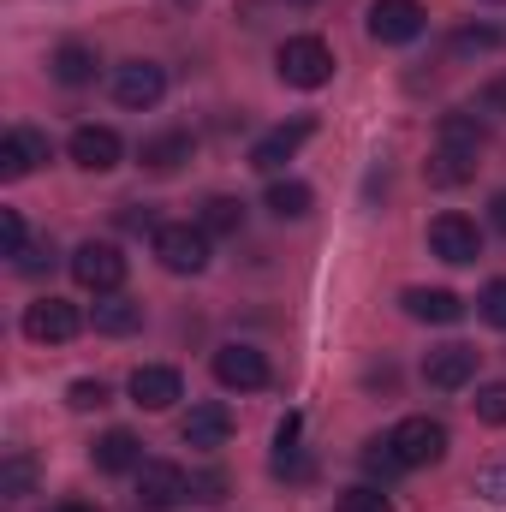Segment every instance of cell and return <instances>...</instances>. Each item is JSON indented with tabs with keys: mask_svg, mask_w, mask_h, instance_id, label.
<instances>
[{
	"mask_svg": "<svg viewBox=\"0 0 506 512\" xmlns=\"http://www.w3.org/2000/svg\"><path fill=\"white\" fill-rule=\"evenodd\" d=\"M274 72L292 84V90H322L334 78V48L322 36H286L280 54H274Z\"/></svg>",
	"mask_w": 506,
	"mask_h": 512,
	"instance_id": "cell-1",
	"label": "cell"
},
{
	"mask_svg": "<svg viewBox=\"0 0 506 512\" xmlns=\"http://www.w3.org/2000/svg\"><path fill=\"white\" fill-rule=\"evenodd\" d=\"M24 340L30 346H66V340H78L84 334V310L72 304V298H36V304H24Z\"/></svg>",
	"mask_w": 506,
	"mask_h": 512,
	"instance_id": "cell-2",
	"label": "cell"
},
{
	"mask_svg": "<svg viewBox=\"0 0 506 512\" xmlns=\"http://www.w3.org/2000/svg\"><path fill=\"white\" fill-rule=\"evenodd\" d=\"M387 447L399 453L405 471H423V465H441L447 459V423L441 417H399Z\"/></svg>",
	"mask_w": 506,
	"mask_h": 512,
	"instance_id": "cell-3",
	"label": "cell"
},
{
	"mask_svg": "<svg viewBox=\"0 0 506 512\" xmlns=\"http://www.w3.org/2000/svg\"><path fill=\"white\" fill-rule=\"evenodd\" d=\"M66 268H72V280H78L84 292H96V298H108V292H120V286H126V256H120V245H108V239L78 245Z\"/></svg>",
	"mask_w": 506,
	"mask_h": 512,
	"instance_id": "cell-4",
	"label": "cell"
},
{
	"mask_svg": "<svg viewBox=\"0 0 506 512\" xmlns=\"http://www.w3.org/2000/svg\"><path fill=\"white\" fill-rule=\"evenodd\" d=\"M155 262L167 274H203L209 268V233L191 227V221H161L155 233Z\"/></svg>",
	"mask_w": 506,
	"mask_h": 512,
	"instance_id": "cell-5",
	"label": "cell"
},
{
	"mask_svg": "<svg viewBox=\"0 0 506 512\" xmlns=\"http://www.w3.org/2000/svg\"><path fill=\"white\" fill-rule=\"evenodd\" d=\"M161 96H167V66L161 60H126V66H114V102L120 108L149 114Z\"/></svg>",
	"mask_w": 506,
	"mask_h": 512,
	"instance_id": "cell-6",
	"label": "cell"
},
{
	"mask_svg": "<svg viewBox=\"0 0 506 512\" xmlns=\"http://www.w3.org/2000/svg\"><path fill=\"white\" fill-rule=\"evenodd\" d=\"M131 477H137V507H149V512H167L179 501H191V477L179 465H167V459H143Z\"/></svg>",
	"mask_w": 506,
	"mask_h": 512,
	"instance_id": "cell-7",
	"label": "cell"
},
{
	"mask_svg": "<svg viewBox=\"0 0 506 512\" xmlns=\"http://www.w3.org/2000/svg\"><path fill=\"white\" fill-rule=\"evenodd\" d=\"M477 346H465V340H447V346H435L429 358H423V382L435 387V393H459V387L477 382Z\"/></svg>",
	"mask_w": 506,
	"mask_h": 512,
	"instance_id": "cell-8",
	"label": "cell"
},
{
	"mask_svg": "<svg viewBox=\"0 0 506 512\" xmlns=\"http://www.w3.org/2000/svg\"><path fill=\"white\" fill-rule=\"evenodd\" d=\"M429 251L441 262H453V268H465V262L483 256V227L471 215H435L429 221Z\"/></svg>",
	"mask_w": 506,
	"mask_h": 512,
	"instance_id": "cell-9",
	"label": "cell"
},
{
	"mask_svg": "<svg viewBox=\"0 0 506 512\" xmlns=\"http://www.w3.org/2000/svg\"><path fill=\"white\" fill-rule=\"evenodd\" d=\"M215 382L227 387V393H262V387L274 382V370H268V358L256 352V346H221L215 352Z\"/></svg>",
	"mask_w": 506,
	"mask_h": 512,
	"instance_id": "cell-10",
	"label": "cell"
},
{
	"mask_svg": "<svg viewBox=\"0 0 506 512\" xmlns=\"http://www.w3.org/2000/svg\"><path fill=\"white\" fill-rule=\"evenodd\" d=\"M310 137H316V120H310V114H298V120H286V126L262 131V137L251 143V167H256V173H280V167H286Z\"/></svg>",
	"mask_w": 506,
	"mask_h": 512,
	"instance_id": "cell-11",
	"label": "cell"
},
{
	"mask_svg": "<svg viewBox=\"0 0 506 512\" xmlns=\"http://www.w3.org/2000/svg\"><path fill=\"white\" fill-rule=\"evenodd\" d=\"M423 24H429V6H423V0H376V6H370V36L387 42V48L417 42Z\"/></svg>",
	"mask_w": 506,
	"mask_h": 512,
	"instance_id": "cell-12",
	"label": "cell"
},
{
	"mask_svg": "<svg viewBox=\"0 0 506 512\" xmlns=\"http://www.w3.org/2000/svg\"><path fill=\"white\" fill-rule=\"evenodd\" d=\"M179 441H185V447H197V453L227 447V441H233V411H227L221 399L191 405V411H185V423H179Z\"/></svg>",
	"mask_w": 506,
	"mask_h": 512,
	"instance_id": "cell-13",
	"label": "cell"
},
{
	"mask_svg": "<svg viewBox=\"0 0 506 512\" xmlns=\"http://www.w3.org/2000/svg\"><path fill=\"white\" fill-rule=\"evenodd\" d=\"M126 387H131V405H143V411H167V405L185 399V376L173 364H137Z\"/></svg>",
	"mask_w": 506,
	"mask_h": 512,
	"instance_id": "cell-14",
	"label": "cell"
},
{
	"mask_svg": "<svg viewBox=\"0 0 506 512\" xmlns=\"http://www.w3.org/2000/svg\"><path fill=\"white\" fill-rule=\"evenodd\" d=\"M66 155H72L84 173H114L120 155H126V143H120V131L114 126H78L72 131V143H66Z\"/></svg>",
	"mask_w": 506,
	"mask_h": 512,
	"instance_id": "cell-15",
	"label": "cell"
},
{
	"mask_svg": "<svg viewBox=\"0 0 506 512\" xmlns=\"http://www.w3.org/2000/svg\"><path fill=\"white\" fill-rule=\"evenodd\" d=\"M42 161H48V137H42V131L12 126L0 137V179H6V185H18L24 173H36Z\"/></svg>",
	"mask_w": 506,
	"mask_h": 512,
	"instance_id": "cell-16",
	"label": "cell"
},
{
	"mask_svg": "<svg viewBox=\"0 0 506 512\" xmlns=\"http://www.w3.org/2000/svg\"><path fill=\"white\" fill-rule=\"evenodd\" d=\"M399 304H405V316H411V322H435V328H447V322H459V316H465V298H459V292H447V286H405V292H399Z\"/></svg>",
	"mask_w": 506,
	"mask_h": 512,
	"instance_id": "cell-17",
	"label": "cell"
},
{
	"mask_svg": "<svg viewBox=\"0 0 506 512\" xmlns=\"http://www.w3.org/2000/svg\"><path fill=\"white\" fill-rule=\"evenodd\" d=\"M191 131H155V137H143V149H137V161H143V173H155V179H167V173H179L185 161H191Z\"/></svg>",
	"mask_w": 506,
	"mask_h": 512,
	"instance_id": "cell-18",
	"label": "cell"
},
{
	"mask_svg": "<svg viewBox=\"0 0 506 512\" xmlns=\"http://www.w3.org/2000/svg\"><path fill=\"white\" fill-rule=\"evenodd\" d=\"M90 328H96V334H108V340H126V334L143 328V304L126 298V292H108V298H96V304H90Z\"/></svg>",
	"mask_w": 506,
	"mask_h": 512,
	"instance_id": "cell-19",
	"label": "cell"
},
{
	"mask_svg": "<svg viewBox=\"0 0 506 512\" xmlns=\"http://www.w3.org/2000/svg\"><path fill=\"white\" fill-rule=\"evenodd\" d=\"M90 465H96L102 477H126V471L143 465V441H137L131 429H108V435L90 447Z\"/></svg>",
	"mask_w": 506,
	"mask_h": 512,
	"instance_id": "cell-20",
	"label": "cell"
},
{
	"mask_svg": "<svg viewBox=\"0 0 506 512\" xmlns=\"http://www.w3.org/2000/svg\"><path fill=\"white\" fill-rule=\"evenodd\" d=\"M96 48L90 42H60L54 54H48V72H54V84H66V90H84V84H96Z\"/></svg>",
	"mask_w": 506,
	"mask_h": 512,
	"instance_id": "cell-21",
	"label": "cell"
},
{
	"mask_svg": "<svg viewBox=\"0 0 506 512\" xmlns=\"http://www.w3.org/2000/svg\"><path fill=\"white\" fill-rule=\"evenodd\" d=\"M197 227L209 233V239H239L245 233V203L239 197H203V209H197Z\"/></svg>",
	"mask_w": 506,
	"mask_h": 512,
	"instance_id": "cell-22",
	"label": "cell"
},
{
	"mask_svg": "<svg viewBox=\"0 0 506 512\" xmlns=\"http://www.w3.org/2000/svg\"><path fill=\"white\" fill-rule=\"evenodd\" d=\"M310 203H316V191H310L304 179H274V185H268V215H274V221H304Z\"/></svg>",
	"mask_w": 506,
	"mask_h": 512,
	"instance_id": "cell-23",
	"label": "cell"
},
{
	"mask_svg": "<svg viewBox=\"0 0 506 512\" xmlns=\"http://www.w3.org/2000/svg\"><path fill=\"white\" fill-rule=\"evenodd\" d=\"M471 173H477V155H465V149H447V143H435V155H429V185L453 191V185H465Z\"/></svg>",
	"mask_w": 506,
	"mask_h": 512,
	"instance_id": "cell-24",
	"label": "cell"
},
{
	"mask_svg": "<svg viewBox=\"0 0 506 512\" xmlns=\"http://www.w3.org/2000/svg\"><path fill=\"white\" fill-rule=\"evenodd\" d=\"M483 137H489V131H483L477 114H441V143H447V149L477 155V149H483Z\"/></svg>",
	"mask_w": 506,
	"mask_h": 512,
	"instance_id": "cell-25",
	"label": "cell"
},
{
	"mask_svg": "<svg viewBox=\"0 0 506 512\" xmlns=\"http://www.w3.org/2000/svg\"><path fill=\"white\" fill-rule=\"evenodd\" d=\"M36 489V459L30 453H6V465H0V495L6 501H24Z\"/></svg>",
	"mask_w": 506,
	"mask_h": 512,
	"instance_id": "cell-26",
	"label": "cell"
},
{
	"mask_svg": "<svg viewBox=\"0 0 506 512\" xmlns=\"http://www.w3.org/2000/svg\"><path fill=\"white\" fill-rule=\"evenodd\" d=\"M501 42H506V36H501V30H495V24H459L447 48H453L459 60H471V54H495Z\"/></svg>",
	"mask_w": 506,
	"mask_h": 512,
	"instance_id": "cell-27",
	"label": "cell"
},
{
	"mask_svg": "<svg viewBox=\"0 0 506 512\" xmlns=\"http://www.w3.org/2000/svg\"><path fill=\"white\" fill-rule=\"evenodd\" d=\"M268 471H274L280 483H310V477H316V459H310L304 447H274Z\"/></svg>",
	"mask_w": 506,
	"mask_h": 512,
	"instance_id": "cell-28",
	"label": "cell"
},
{
	"mask_svg": "<svg viewBox=\"0 0 506 512\" xmlns=\"http://www.w3.org/2000/svg\"><path fill=\"white\" fill-rule=\"evenodd\" d=\"M364 471H370V483H381V489L405 477V465H399V453H393L387 441H370V447H364Z\"/></svg>",
	"mask_w": 506,
	"mask_h": 512,
	"instance_id": "cell-29",
	"label": "cell"
},
{
	"mask_svg": "<svg viewBox=\"0 0 506 512\" xmlns=\"http://www.w3.org/2000/svg\"><path fill=\"white\" fill-rule=\"evenodd\" d=\"M334 512H393V501H387V489H376V483H352V489H340Z\"/></svg>",
	"mask_w": 506,
	"mask_h": 512,
	"instance_id": "cell-30",
	"label": "cell"
},
{
	"mask_svg": "<svg viewBox=\"0 0 506 512\" xmlns=\"http://www.w3.org/2000/svg\"><path fill=\"white\" fill-rule=\"evenodd\" d=\"M471 411H477V423L506 429V382H483L477 387V399H471Z\"/></svg>",
	"mask_w": 506,
	"mask_h": 512,
	"instance_id": "cell-31",
	"label": "cell"
},
{
	"mask_svg": "<svg viewBox=\"0 0 506 512\" xmlns=\"http://www.w3.org/2000/svg\"><path fill=\"white\" fill-rule=\"evenodd\" d=\"M108 399H114V393H108V382H102V376H84V382L66 387V405H72V411H102Z\"/></svg>",
	"mask_w": 506,
	"mask_h": 512,
	"instance_id": "cell-32",
	"label": "cell"
},
{
	"mask_svg": "<svg viewBox=\"0 0 506 512\" xmlns=\"http://www.w3.org/2000/svg\"><path fill=\"white\" fill-rule=\"evenodd\" d=\"M24 251H30V233H24V215H18V209H0V256H12V262H18Z\"/></svg>",
	"mask_w": 506,
	"mask_h": 512,
	"instance_id": "cell-33",
	"label": "cell"
},
{
	"mask_svg": "<svg viewBox=\"0 0 506 512\" xmlns=\"http://www.w3.org/2000/svg\"><path fill=\"white\" fill-rule=\"evenodd\" d=\"M191 501H203V507L227 501V471H221V465H209V471H191Z\"/></svg>",
	"mask_w": 506,
	"mask_h": 512,
	"instance_id": "cell-34",
	"label": "cell"
},
{
	"mask_svg": "<svg viewBox=\"0 0 506 512\" xmlns=\"http://www.w3.org/2000/svg\"><path fill=\"white\" fill-rule=\"evenodd\" d=\"M477 316H483L489 328H506V274H501V280H489V286L477 292Z\"/></svg>",
	"mask_w": 506,
	"mask_h": 512,
	"instance_id": "cell-35",
	"label": "cell"
},
{
	"mask_svg": "<svg viewBox=\"0 0 506 512\" xmlns=\"http://www.w3.org/2000/svg\"><path fill=\"white\" fill-rule=\"evenodd\" d=\"M471 489H477L489 507H506V465H483V471L471 477Z\"/></svg>",
	"mask_w": 506,
	"mask_h": 512,
	"instance_id": "cell-36",
	"label": "cell"
},
{
	"mask_svg": "<svg viewBox=\"0 0 506 512\" xmlns=\"http://www.w3.org/2000/svg\"><path fill=\"white\" fill-rule=\"evenodd\" d=\"M120 227H126V233H161L155 203H126V209H120Z\"/></svg>",
	"mask_w": 506,
	"mask_h": 512,
	"instance_id": "cell-37",
	"label": "cell"
},
{
	"mask_svg": "<svg viewBox=\"0 0 506 512\" xmlns=\"http://www.w3.org/2000/svg\"><path fill=\"white\" fill-rule=\"evenodd\" d=\"M12 268H18V274H48V268H54V239H36V245L18 256Z\"/></svg>",
	"mask_w": 506,
	"mask_h": 512,
	"instance_id": "cell-38",
	"label": "cell"
},
{
	"mask_svg": "<svg viewBox=\"0 0 506 512\" xmlns=\"http://www.w3.org/2000/svg\"><path fill=\"white\" fill-rule=\"evenodd\" d=\"M483 108H489V114H501V120H506V72H501V78H489V84H483Z\"/></svg>",
	"mask_w": 506,
	"mask_h": 512,
	"instance_id": "cell-39",
	"label": "cell"
},
{
	"mask_svg": "<svg viewBox=\"0 0 506 512\" xmlns=\"http://www.w3.org/2000/svg\"><path fill=\"white\" fill-rule=\"evenodd\" d=\"M298 429H304V417H298V411H286V417H280V429H274V447H298Z\"/></svg>",
	"mask_w": 506,
	"mask_h": 512,
	"instance_id": "cell-40",
	"label": "cell"
},
{
	"mask_svg": "<svg viewBox=\"0 0 506 512\" xmlns=\"http://www.w3.org/2000/svg\"><path fill=\"white\" fill-rule=\"evenodd\" d=\"M489 227H495V233H506V191H495V197H489Z\"/></svg>",
	"mask_w": 506,
	"mask_h": 512,
	"instance_id": "cell-41",
	"label": "cell"
},
{
	"mask_svg": "<svg viewBox=\"0 0 506 512\" xmlns=\"http://www.w3.org/2000/svg\"><path fill=\"white\" fill-rule=\"evenodd\" d=\"M48 512H96L90 501H60V507H48Z\"/></svg>",
	"mask_w": 506,
	"mask_h": 512,
	"instance_id": "cell-42",
	"label": "cell"
},
{
	"mask_svg": "<svg viewBox=\"0 0 506 512\" xmlns=\"http://www.w3.org/2000/svg\"><path fill=\"white\" fill-rule=\"evenodd\" d=\"M483 6H495V0H483Z\"/></svg>",
	"mask_w": 506,
	"mask_h": 512,
	"instance_id": "cell-43",
	"label": "cell"
}]
</instances>
